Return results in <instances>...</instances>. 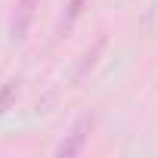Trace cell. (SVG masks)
Instances as JSON below:
<instances>
[{
  "label": "cell",
  "mask_w": 158,
  "mask_h": 158,
  "mask_svg": "<svg viewBox=\"0 0 158 158\" xmlns=\"http://www.w3.org/2000/svg\"><path fill=\"white\" fill-rule=\"evenodd\" d=\"M90 130H93V115H81L74 121V127L68 130V136L59 143V149H56V155H65V158H71V155H77L84 149V143H87V136H90Z\"/></svg>",
  "instance_id": "obj_1"
},
{
  "label": "cell",
  "mask_w": 158,
  "mask_h": 158,
  "mask_svg": "<svg viewBox=\"0 0 158 158\" xmlns=\"http://www.w3.org/2000/svg\"><path fill=\"white\" fill-rule=\"evenodd\" d=\"M34 13H37V0H19L16 3V13L10 19V40H25L28 31H31V22H34Z\"/></svg>",
  "instance_id": "obj_2"
},
{
  "label": "cell",
  "mask_w": 158,
  "mask_h": 158,
  "mask_svg": "<svg viewBox=\"0 0 158 158\" xmlns=\"http://www.w3.org/2000/svg\"><path fill=\"white\" fill-rule=\"evenodd\" d=\"M19 87H22L19 77H10V81L0 87V115H6V112H10V106H13L16 96H19Z\"/></svg>",
  "instance_id": "obj_3"
},
{
  "label": "cell",
  "mask_w": 158,
  "mask_h": 158,
  "mask_svg": "<svg viewBox=\"0 0 158 158\" xmlns=\"http://www.w3.org/2000/svg\"><path fill=\"white\" fill-rule=\"evenodd\" d=\"M84 3H87V0H68V16H65V25H71V22H74L77 16H81Z\"/></svg>",
  "instance_id": "obj_4"
}]
</instances>
